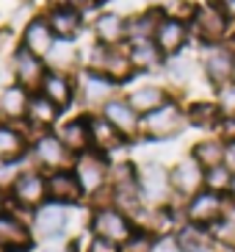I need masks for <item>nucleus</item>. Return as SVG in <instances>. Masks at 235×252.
I'll return each instance as SVG.
<instances>
[{"label": "nucleus", "instance_id": "obj_18", "mask_svg": "<svg viewBox=\"0 0 235 252\" xmlns=\"http://www.w3.org/2000/svg\"><path fill=\"white\" fill-rule=\"evenodd\" d=\"M188 42H194L191 28L183 20H175V17H163L158 31H155V45L161 47V53L166 59H175V56H183Z\"/></svg>", "mask_w": 235, "mask_h": 252}, {"label": "nucleus", "instance_id": "obj_23", "mask_svg": "<svg viewBox=\"0 0 235 252\" xmlns=\"http://www.w3.org/2000/svg\"><path fill=\"white\" fill-rule=\"evenodd\" d=\"M39 94H44L50 103H56L61 108V111H66V108H72L75 100H78V83H75V75H66V72H47V78H44L42 89H39Z\"/></svg>", "mask_w": 235, "mask_h": 252}, {"label": "nucleus", "instance_id": "obj_39", "mask_svg": "<svg viewBox=\"0 0 235 252\" xmlns=\"http://www.w3.org/2000/svg\"><path fill=\"white\" fill-rule=\"evenodd\" d=\"M216 105H219L221 117H235V83L216 89Z\"/></svg>", "mask_w": 235, "mask_h": 252}, {"label": "nucleus", "instance_id": "obj_20", "mask_svg": "<svg viewBox=\"0 0 235 252\" xmlns=\"http://www.w3.org/2000/svg\"><path fill=\"white\" fill-rule=\"evenodd\" d=\"M47 200L59 202V205H66V208L86 202V194H83L81 183L75 178L72 166H69V169L47 172Z\"/></svg>", "mask_w": 235, "mask_h": 252}, {"label": "nucleus", "instance_id": "obj_4", "mask_svg": "<svg viewBox=\"0 0 235 252\" xmlns=\"http://www.w3.org/2000/svg\"><path fill=\"white\" fill-rule=\"evenodd\" d=\"M136 183L144 208H169L175 202L169 166L161 161H144L136 166Z\"/></svg>", "mask_w": 235, "mask_h": 252}, {"label": "nucleus", "instance_id": "obj_6", "mask_svg": "<svg viewBox=\"0 0 235 252\" xmlns=\"http://www.w3.org/2000/svg\"><path fill=\"white\" fill-rule=\"evenodd\" d=\"M188 28H191L194 42H199V45H221L233 33V20L216 3H199Z\"/></svg>", "mask_w": 235, "mask_h": 252}, {"label": "nucleus", "instance_id": "obj_48", "mask_svg": "<svg viewBox=\"0 0 235 252\" xmlns=\"http://www.w3.org/2000/svg\"><path fill=\"white\" fill-rule=\"evenodd\" d=\"M213 252H235V244H216Z\"/></svg>", "mask_w": 235, "mask_h": 252}, {"label": "nucleus", "instance_id": "obj_53", "mask_svg": "<svg viewBox=\"0 0 235 252\" xmlns=\"http://www.w3.org/2000/svg\"><path fill=\"white\" fill-rule=\"evenodd\" d=\"M230 36H233V42H235V23H233V33H230Z\"/></svg>", "mask_w": 235, "mask_h": 252}, {"label": "nucleus", "instance_id": "obj_26", "mask_svg": "<svg viewBox=\"0 0 235 252\" xmlns=\"http://www.w3.org/2000/svg\"><path fill=\"white\" fill-rule=\"evenodd\" d=\"M56 136L64 141V147L69 150L72 156H81V153L91 150V139H88V114H78V117L56 125Z\"/></svg>", "mask_w": 235, "mask_h": 252}, {"label": "nucleus", "instance_id": "obj_52", "mask_svg": "<svg viewBox=\"0 0 235 252\" xmlns=\"http://www.w3.org/2000/svg\"><path fill=\"white\" fill-rule=\"evenodd\" d=\"M205 3H216V6H221V3H224V0H205Z\"/></svg>", "mask_w": 235, "mask_h": 252}, {"label": "nucleus", "instance_id": "obj_7", "mask_svg": "<svg viewBox=\"0 0 235 252\" xmlns=\"http://www.w3.org/2000/svg\"><path fill=\"white\" fill-rule=\"evenodd\" d=\"M86 67L103 72L105 78H111L117 86L130 83L133 75H136V67H133L130 53H127V45H122V47H103V45H97L94 42L91 50H88Z\"/></svg>", "mask_w": 235, "mask_h": 252}, {"label": "nucleus", "instance_id": "obj_44", "mask_svg": "<svg viewBox=\"0 0 235 252\" xmlns=\"http://www.w3.org/2000/svg\"><path fill=\"white\" fill-rule=\"evenodd\" d=\"M224 163L235 172V141H233V144H227V158H224Z\"/></svg>", "mask_w": 235, "mask_h": 252}, {"label": "nucleus", "instance_id": "obj_37", "mask_svg": "<svg viewBox=\"0 0 235 252\" xmlns=\"http://www.w3.org/2000/svg\"><path fill=\"white\" fill-rule=\"evenodd\" d=\"M28 166V158L25 161H0V191L8 194L11 191V186L14 180L20 178V172Z\"/></svg>", "mask_w": 235, "mask_h": 252}, {"label": "nucleus", "instance_id": "obj_51", "mask_svg": "<svg viewBox=\"0 0 235 252\" xmlns=\"http://www.w3.org/2000/svg\"><path fill=\"white\" fill-rule=\"evenodd\" d=\"M230 200H235V175H233V186H230Z\"/></svg>", "mask_w": 235, "mask_h": 252}, {"label": "nucleus", "instance_id": "obj_50", "mask_svg": "<svg viewBox=\"0 0 235 252\" xmlns=\"http://www.w3.org/2000/svg\"><path fill=\"white\" fill-rule=\"evenodd\" d=\"M6 211H8V197L0 191V214H6Z\"/></svg>", "mask_w": 235, "mask_h": 252}, {"label": "nucleus", "instance_id": "obj_32", "mask_svg": "<svg viewBox=\"0 0 235 252\" xmlns=\"http://www.w3.org/2000/svg\"><path fill=\"white\" fill-rule=\"evenodd\" d=\"M163 20L161 6L144 8V11H136V14L127 17V42H136V39H155V31Z\"/></svg>", "mask_w": 235, "mask_h": 252}, {"label": "nucleus", "instance_id": "obj_46", "mask_svg": "<svg viewBox=\"0 0 235 252\" xmlns=\"http://www.w3.org/2000/svg\"><path fill=\"white\" fill-rule=\"evenodd\" d=\"M75 0H47V8H66V6H72Z\"/></svg>", "mask_w": 235, "mask_h": 252}, {"label": "nucleus", "instance_id": "obj_40", "mask_svg": "<svg viewBox=\"0 0 235 252\" xmlns=\"http://www.w3.org/2000/svg\"><path fill=\"white\" fill-rule=\"evenodd\" d=\"M166 72L177 81H191V61L185 56H175V59H166Z\"/></svg>", "mask_w": 235, "mask_h": 252}, {"label": "nucleus", "instance_id": "obj_36", "mask_svg": "<svg viewBox=\"0 0 235 252\" xmlns=\"http://www.w3.org/2000/svg\"><path fill=\"white\" fill-rule=\"evenodd\" d=\"M199 3H194V0H166V3H161L163 17H175V20H183V23H191Z\"/></svg>", "mask_w": 235, "mask_h": 252}, {"label": "nucleus", "instance_id": "obj_17", "mask_svg": "<svg viewBox=\"0 0 235 252\" xmlns=\"http://www.w3.org/2000/svg\"><path fill=\"white\" fill-rule=\"evenodd\" d=\"M56 45H59V39H56L50 23H47V14H36L25 23V28L20 33V47L30 50L39 59H47Z\"/></svg>", "mask_w": 235, "mask_h": 252}, {"label": "nucleus", "instance_id": "obj_38", "mask_svg": "<svg viewBox=\"0 0 235 252\" xmlns=\"http://www.w3.org/2000/svg\"><path fill=\"white\" fill-rule=\"evenodd\" d=\"M155 241H158V238H155L152 233H147V230L136 227V233L127 238L125 244H122V252H152Z\"/></svg>", "mask_w": 235, "mask_h": 252}, {"label": "nucleus", "instance_id": "obj_3", "mask_svg": "<svg viewBox=\"0 0 235 252\" xmlns=\"http://www.w3.org/2000/svg\"><path fill=\"white\" fill-rule=\"evenodd\" d=\"M188 127V117H185V105L177 103L175 97L158 105L155 111L141 117V139L147 141H169L177 139Z\"/></svg>", "mask_w": 235, "mask_h": 252}, {"label": "nucleus", "instance_id": "obj_28", "mask_svg": "<svg viewBox=\"0 0 235 252\" xmlns=\"http://www.w3.org/2000/svg\"><path fill=\"white\" fill-rule=\"evenodd\" d=\"M127 53L136 72H158L166 67V56L161 53V47L155 45V39H136L127 42Z\"/></svg>", "mask_w": 235, "mask_h": 252}, {"label": "nucleus", "instance_id": "obj_54", "mask_svg": "<svg viewBox=\"0 0 235 252\" xmlns=\"http://www.w3.org/2000/svg\"><path fill=\"white\" fill-rule=\"evenodd\" d=\"M233 83H235V67H233Z\"/></svg>", "mask_w": 235, "mask_h": 252}, {"label": "nucleus", "instance_id": "obj_27", "mask_svg": "<svg viewBox=\"0 0 235 252\" xmlns=\"http://www.w3.org/2000/svg\"><path fill=\"white\" fill-rule=\"evenodd\" d=\"M30 92L17 86L14 81L0 92V122H11V125H22L25 114H28Z\"/></svg>", "mask_w": 235, "mask_h": 252}, {"label": "nucleus", "instance_id": "obj_43", "mask_svg": "<svg viewBox=\"0 0 235 252\" xmlns=\"http://www.w3.org/2000/svg\"><path fill=\"white\" fill-rule=\"evenodd\" d=\"M152 252H183V250L175 244V238L172 236H166V238H158V241H155Z\"/></svg>", "mask_w": 235, "mask_h": 252}, {"label": "nucleus", "instance_id": "obj_9", "mask_svg": "<svg viewBox=\"0 0 235 252\" xmlns=\"http://www.w3.org/2000/svg\"><path fill=\"white\" fill-rule=\"evenodd\" d=\"M28 161L42 172H56V169H69L75 156L64 147V141L56 136V130H47V133H36L30 139Z\"/></svg>", "mask_w": 235, "mask_h": 252}, {"label": "nucleus", "instance_id": "obj_2", "mask_svg": "<svg viewBox=\"0 0 235 252\" xmlns=\"http://www.w3.org/2000/svg\"><path fill=\"white\" fill-rule=\"evenodd\" d=\"M6 197H8V208L11 211H17L20 216L30 219L33 211L47 202V172L36 169L28 161V166L20 172V178L14 180V186H11V191Z\"/></svg>", "mask_w": 235, "mask_h": 252}, {"label": "nucleus", "instance_id": "obj_25", "mask_svg": "<svg viewBox=\"0 0 235 252\" xmlns=\"http://www.w3.org/2000/svg\"><path fill=\"white\" fill-rule=\"evenodd\" d=\"M44 14H47V23H50V28H53V33H56L59 42H78V36H81L83 28H86V23H83L86 17L72 6L47 8Z\"/></svg>", "mask_w": 235, "mask_h": 252}, {"label": "nucleus", "instance_id": "obj_33", "mask_svg": "<svg viewBox=\"0 0 235 252\" xmlns=\"http://www.w3.org/2000/svg\"><path fill=\"white\" fill-rule=\"evenodd\" d=\"M185 117H188V127H197V130H213L219 127L221 122V111L216 100H197V103H188L185 105Z\"/></svg>", "mask_w": 235, "mask_h": 252}, {"label": "nucleus", "instance_id": "obj_19", "mask_svg": "<svg viewBox=\"0 0 235 252\" xmlns=\"http://www.w3.org/2000/svg\"><path fill=\"white\" fill-rule=\"evenodd\" d=\"M100 114H103V117L108 119L111 125L117 127L127 141L141 139V114L127 103L125 94H119V97H114L111 103H105V108Z\"/></svg>", "mask_w": 235, "mask_h": 252}, {"label": "nucleus", "instance_id": "obj_41", "mask_svg": "<svg viewBox=\"0 0 235 252\" xmlns=\"http://www.w3.org/2000/svg\"><path fill=\"white\" fill-rule=\"evenodd\" d=\"M83 252H122V247L108 241V238H100V236H91L88 238V244Z\"/></svg>", "mask_w": 235, "mask_h": 252}, {"label": "nucleus", "instance_id": "obj_1", "mask_svg": "<svg viewBox=\"0 0 235 252\" xmlns=\"http://www.w3.org/2000/svg\"><path fill=\"white\" fill-rule=\"evenodd\" d=\"M111 161H114V158L103 156V153H94V150H86L81 156H75V161H72L75 178H78L83 194H86V202H91V205L108 202Z\"/></svg>", "mask_w": 235, "mask_h": 252}, {"label": "nucleus", "instance_id": "obj_14", "mask_svg": "<svg viewBox=\"0 0 235 252\" xmlns=\"http://www.w3.org/2000/svg\"><path fill=\"white\" fill-rule=\"evenodd\" d=\"M33 247L36 238L30 230V219L20 216L11 208L0 214V252H30Z\"/></svg>", "mask_w": 235, "mask_h": 252}, {"label": "nucleus", "instance_id": "obj_24", "mask_svg": "<svg viewBox=\"0 0 235 252\" xmlns=\"http://www.w3.org/2000/svg\"><path fill=\"white\" fill-rule=\"evenodd\" d=\"M28 153H30L28 127L0 122V161H25Z\"/></svg>", "mask_w": 235, "mask_h": 252}, {"label": "nucleus", "instance_id": "obj_49", "mask_svg": "<svg viewBox=\"0 0 235 252\" xmlns=\"http://www.w3.org/2000/svg\"><path fill=\"white\" fill-rule=\"evenodd\" d=\"M224 216H227L230 222L235 224V200H230V208H227V214H224Z\"/></svg>", "mask_w": 235, "mask_h": 252}, {"label": "nucleus", "instance_id": "obj_34", "mask_svg": "<svg viewBox=\"0 0 235 252\" xmlns=\"http://www.w3.org/2000/svg\"><path fill=\"white\" fill-rule=\"evenodd\" d=\"M47 67L53 72H66V75H78L81 72V53L72 42H59V45L53 47V53L47 56Z\"/></svg>", "mask_w": 235, "mask_h": 252}, {"label": "nucleus", "instance_id": "obj_15", "mask_svg": "<svg viewBox=\"0 0 235 252\" xmlns=\"http://www.w3.org/2000/svg\"><path fill=\"white\" fill-rule=\"evenodd\" d=\"M169 178H172L175 202H180V205H185L194 194H199L205 189V169H202L191 156L180 158L175 166H169Z\"/></svg>", "mask_w": 235, "mask_h": 252}, {"label": "nucleus", "instance_id": "obj_22", "mask_svg": "<svg viewBox=\"0 0 235 252\" xmlns=\"http://www.w3.org/2000/svg\"><path fill=\"white\" fill-rule=\"evenodd\" d=\"M61 108L56 103H50L44 94H30V103H28V114H25V122L22 125L28 127L30 139L36 133H47V130H56V125H59L61 119Z\"/></svg>", "mask_w": 235, "mask_h": 252}, {"label": "nucleus", "instance_id": "obj_45", "mask_svg": "<svg viewBox=\"0 0 235 252\" xmlns=\"http://www.w3.org/2000/svg\"><path fill=\"white\" fill-rule=\"evenodd\" d=\"M221 8H224V14H227L230 20L235 23V0H224V3H221Z\"/></svg>", "mask_w": 235, "mask_h": 252}, {"label": "nucleus", "instance_id": "obj_10", "mask_svg": "<svg viewBox=\"0 0 235 252\" xmlns=\"http://www.w3.org/2000/svg\"><path fill=\"white\" fill-rule=\"evenodd\" d=\"M30 230L36 244H47V241H64L66 230H69V208L59 205V202H44L33 211L30 216Z\"/></svg>", "mask_w": 235, "mask_h": 252}, {"label": "nucleus", "instance_id": "obj_29", "mask_svg": "<svg viewBox=\"0 0 235 252\" xmlns=\"http://www.w3.org/2000/svg\"><path fill=\"white\" fill-rule=\"evenodd\" d=\"M172 238H175V244L183 252H213L216 247L210 227H202V224H194V222H183L175 230Z\"/></svg>", "mask_w": 235, "mask_h": 252}, {"label": "nucleus", "instance_id": "obj_30", "mask_svg": "<svg viewBox=\"0 0 235 252\" xmlns=\"http://www.w3.org/2000/svg\"><path fill=\"white\" fill-rule=\"evenodd\" d=\"M125 97H127V103H130L141 117L149 114V111H155V108L163 105L166 100H172V94L163 89V86H158V83H139V86L130 89Z\"/></svg>", "mask_w": 235, "mask_h": 252}, {"label": "nucleus", "instance_id": "obj_21", "mask_svg": "<svg viewBox=\"0 0 235 252\" xmlns=\"http://www.w3.org/2000/svg\"><path fill=\"white\" fill-rule=\"evenodd\" d=\"M94 42L103 47H122L127 45V17L119 11H100L91 20Z\"/></svg>", "mask_w": 235, "mask_h": 252}, {"label": "nucleus", "instance_id": "obj_12", "mask_svg": "<svg viewBox=\"0 0 235 252\" xmlns=\"http://www.w3.org/2000/svg\"><path fill=\"white\" fill-rule=\"evenodd\" d=\"M8 72H11V81H14L17 86L28 89L30 94H36V92L42 89V83H44V78H47V72H50V67H47V61L33 56L30 50L17 47V50L11 53V59H8Z\"/></svg>", "mask_w": 235, "mask_h": 252}, {"label": "nucleus", "instance_id": "obj_35", "mask_svg": "<svg viewBox=\"0 0 235 252\" xmlns=\"http://www.w3.org/2000/svg\"><path fill=\"white\" fill-rule=\"evenodd\" d=\"M233 175H235V172L230 169L227 163L213 166V169H205V189H210V191H216V194H227V197H230Z\"/></svg>", "mask_w": 235, "mask_h": 252}, {"label": "nucleus", "instance_id": "obj_8", "mask_svg": "<svg viewBox=\"0 0 235 252\" xmlns=\"http://www.w3.org/2000/svg\"><path fill=\"white\" fill-rule=\"evenodd\" d=\"M75 83H78V100L86 108L83 114H100L105 108V103L119 97V86L111 78H105L103 72H97V69L83 67L75 75Z\"/></svg>", "mask_w": 235, "mask_h": 252}, {"label": "nucleus", "instance_id": "obj_13", "mask_svg": "<svg viewBox=\"0 0 235 252\" xmlns=\"http://www.w3.org/2000/svg\"><path fill=\"white\" fill-rule=\"evenodd\" d=\"M227 208H230L227 194H216L210 189H202V191L194 194L191 200L183 205V216H185V222L202 224V227H213L219 219H224Z\"/></svg>", "mask_w": 235, "mask_h": 252}, {"label": "nucleus", "instance_id": "obj_16", "mask_svg": "<svg viewBox=\"0 0 235 252\" xmlns=\"http://www.w3.org/2000/svg\"><path fill=\"white\" fill-rule=\"evenodd\" d=\"M88 139H91V150L94 153H103L108 158L119 156L130 144L103 114H88Z\"/></svg>", "mask_w": 235, "mask_h": 252}, {"label": "nucleus", "instance_id": "obj_47", "mask_svg": "<svg viewBox=\"0 0 235 252\" xmlns=\"http://www.w3.org/2000/svg\"><path fill=\"white\" fill-rule=\"evenodd\" d=\"M8 83H6V67H3V59H0V92L6 89Z\"/></svg>", "mask_w": 235, "mask_h": 252}, {"label": "nucleus", "instance_id": "obj_31", "mask_svg": "<svg viewBox=\"0 0 235 252\" xmlns=\"http://www.w3.org/2000/svg\"><path fill=\"white\" fill-rule=\"evenodd\" d=\"M188 156L202 166V169H213V166H221L224 158H227V144L219 139V136H205V139L194 141V147Z\"/></svg>", "mask_w": 235, "mask_h": 252}, {"label": "nucleus", "instance_id": "obj_11", "mask_svg": "<svg viewBox=\"0 0 235 252\" xmlns=\"http://www.w3.org/2000/svg\"><path fill=\"white\" fill-rule=\"evenodd\" d=\"M199 67L205 72L207 83L213 89H221L233 83V67H235V45H202L199 53Z\"/></svg>", "mask_w": 235, "mask_h": 252}, {"label": "nucleus", "instance_id": "obj_5", "mask_svg": "<svg viewBox=\"0 0 235 252\" xmlns=\"http://www.w3.org/2000/svg\"><path fill=\"white\" fill-rule=\"evenodd\" d=\"M88 233L91 236H100V238H108V241L122 247L136 233V222H133V216H127L125 211H119L117 205L103 202V205H91Z\"/></svg>", "mask_w": 235, "mask_h": 252}, {"label": "nucleus", "instance_id": "obj_42", "mask_svg": "<svg viewBox=\"0 0 235 252\" xmlns=\"http://www.w3.org/2000/svg\"><path fill=\"white\" fill-rule=\"evenodd\" d=\"M216 136H219L224 144H233L235 141V117H221L219 127H216Z\"/></svg>", "mask_w": 235, "mask_h": 252}]
</instances>
